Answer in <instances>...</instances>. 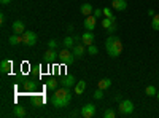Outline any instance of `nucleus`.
<instances>
[{"label":"nucleus","mask_w":159,"mask_h":118,"mask_svg":"<svg viewBox=\"0 0 159 118\" xmlns=\"http://www.w3.org/2000/svg\"><path fill=\"white\" fill-rule=\"evenodd\" d=\"M72 101V93H70V88H59L54 91V94L51 96V104L54 106L56 109H64L67 107Z\"/></svg>","instance_id":"obj_1"},{"label":"nucleus","mask_w":159,"mask_h":118,"mask_svg":"<svg viewBox=\"0 0 159 118\" xmlns=\"http://www.w3.org/2000/svg\"><path fill=\"white\" fill-rule=\"evenodd\" d=\"M105 50H107L108 56L118 58L119 54L123 53V43H121V40H119L118 37L110 35V37L107 38V42H105Z\"/></svg>","instance_id":"obj_2"},{"label":"nucleus","mask_w":159,"mask_h":118,"mask_svg":"<svg viewBox=\"0 0 159 118\" xmlns=\"http://www.w3.org/2000/svg\"><path fill=\"white\" fill-rule=\"evenodd\" d=\"M132 112H134V102H132L130 99H123L121 102H119V115H130Z\"/></svg>","instance_id":"obj_3"},{"label":"nucleus","mask_w":159,"mask_h":118,"mask_svg":"<svg viewBox=\"0 0 159 118\" xmlns=\"http://www.w3.org/2000/svg\"><path fill=\"white\" fill-rule=\"evenodd\" d=\"M21 37H22V43L27 45V46H34L37 43V34L32 32V31H25Z\"/></svg>","instance_id":"obj_4"},{"label":"nucleus","mask_w":159,"mask_h":118,"mask_svg":"<svg viewBox=\"0 0 159 118\" xmlns=\"http://www.w3.org/2000/svg\"><path fill=\"white\" fill-rule=\"evenodd\" d=\"M57 59H59L61 62H64V64H70V62L75 59V56H73V53H72L69 48H64V50H61Z\"/></svg>","instance_id":"obj_5"},{"label":"nucleus","mask_w":159,"mask_h":118,"mask_svg":"<svg viewBox=\"0 0 159 118\" xmlns=\"http://www.w3.org/2000/svg\"><path fill=\"white\" fill-rule=\"evenodd\" d=\"M81 116H84V118L96 116V106H94V104H86V106H83V109H81Z\"/></svg>","instance_id":"obj_6"},{"label":"nucleus","mask_w":159,"mask_h":118,"mask_svg":"<svg viewBox=\"0 0 159 118\" xmlns=\"http://www.w3.org/2000/svg\"><path fill=\"white\" fill-rule=\"evenodd\" d=\"M96 19H97V18H96L94 15L86 16V18H84V22H83L84 29H86V31H94V29H96V24H97V21H96Z\"/></svg>","instance_id":"obj_7"},{"label":"nucleus","mask_w":159,"mask_h":118,"mask_svg":"<svg viewBox=\"0 0 159 118\" xmlns=\"http://www.w3.org/2000/svg\"><path fill=\"white\" fill-rule=\"evenodd\" d=\"M94 40H96V37H94V34H92V31H86V32L81 35V42H83V45H86V46L92 45V43H94Z\"/></svg>","instance_id":"obj_8"},{"label":"nucleus","mask_w":159,"mask_h":118,"mask_svg":"<svg viewBox=\"0 0 159 118\" xmlns=\"http://www.w3.org/2000/svg\"><path fill=\"white\" fill-rule=\"evenodd\" d=\"M72 53H73L75 59H80V58H83V56H84V53H86V48H84V45L78 43V45H75V46L72 48Z\"/></svg>","instance_id":"obj_9"},{"label":"nucleus","mask_w":159,"mask_h":118,"mask_svg":"<svg viewBox=\"0 0 159 118\" xmlns=\"http://www.w3.org/2000/svg\"><path fill=\"white\" fill-rule=\"evenodd\" d=\"M11 31H13V34L22 35L25 32V26H24L22 21H15V22H13V26H11Z\"/></svg>","instance_id":"obj_10"},{"label":"nucleus","mask_w":159,"mask_h":118,"mask_svg":"<svg viewBox=\"0 0 159 118\" xmlns=\"http://www.w3.org/2000/svg\"><path fill=\"white\" fill-rule=\"evenodd\" d=\"M111 8L116 11H124L127 8V2L126 0H111Z\"/></svg>","instance_id":"obj_11"},{"label":"nucleus","mask_w":159,"mask_h":118,"mask_svg":"<svg viewBox=\"0 0 159 118\" xmlns=\"http://www.w3.org/2000/svg\"><path fill=\"white\" fill-rule=\"evenodd\" d=\"M57 58H59V53L56 51V48H49L46 53H45V61L46 62H51V61H54Z\"/></svg>","instance_id":"obj_12"},{"label":"nucleus","mask_w":159,"mask_h":118,"mask_svg":"<svg viewBox=\"0 0 159 118\" xmlns=\"http://www.w3.org/2000/svg\"><path fill=\"white\" fill-rule=\"evenodd\" d=\"M61 85H62V86H65V88H72V86H75V85H76V80H75V77L67 75V77H64L62 80H61Z\"/></svg>","instance_id":"obj_13"},{"label":"nucleus","mask_w":159,"mask_h":118,"mask_svg":"<svg viewBox=\"0 0 159 118\" xmlns=\"http://www.w3.org/2000/svg\"><path fill=\"white\" fill-rule=\"evenodd\" d=\"M11 67H13V62L10 59H3L2 62H0V72L2 73H8L11 70Z\"/></svg>","instance_id":"obj_14"},{"label":"nucleus","mask_w":159,"mask_h":118,"mask_svg":"<svg viewBox=\"0 0 159 118\" xmlns=\"http://www.w3.org/2000/svg\"><path fill=\"white\" fill-rule=\"evenodd\" d=\"M80 11H81V15H84V16H91L92 11H94V8H92L91 3H83L81 8H80Z\"/></svg>","instance_id":"obj_15"},{"label":"nucleus","mask_w":159,"mask_h":118,"mask_svg":"<svg viewBox=\"0 0 159 118\" xmlns=\"http://www.w3.org/2000/svg\"><path fill=\"white\" fill-rule=\"evenodd\" d=\"M84 89H86V82L84 80L76 82V85H75V94H83Z\"/></svg>","instance_id":"obj_16"},{"label":"nucleus","mask_w":159,"mask_h":118,"mask_svg":"<svg viewBox=\"0 0 159 118\" xmlns=\"http://www.w3.org/2000/svg\"><path fill=\"white\" fill-rule=\"evenodd\" d=\"M8 42H10V45H18V43H22V37H21L19 34H13V35H10Z\"/></svg>","instance_id":"obj_17"},{"label":"nucleus","mask_w":159,"mask_h":118,"mask_svg":"<svg viewBox=\"0 0 159 118\" xmlns=\"http://www.w3.org/2000/svg\"><path fill=\"white\" fill-rule=\"evenodd\" d=\"M13 115L18 116V118H22V116H25V109H24V107H21V106L13 107Z\"/></svg>","instance_id":"obj_18"},{"label":"nucleus","mask_w":159,"mask_h":118,"mask_svg":"<svg viewBox=\"0 0 159 118\" xmlns=\"http://www.w3.org/2000/svg\"><path fill=\"white\" fill-rule=\"evenodd\" d=\"M110 86H111V80H110V78H102V80L99 82V88L100 89H107Z\"/></svg>","instance_id":"obj_19"},{"label":"nucleus","mask_w":159,"mask_h":118,"mask_svg":"<svg viewBox=\"0 0 159 118\" xmlns=\"http://www.w3.org/2000/svg\"><path fill=\"white\" fill-rule=\"evenodd\" d=\"M145 94H147V96H150V97H154V96L157 94V89H156L153 85H150V86H147V88H145Z\"/></svg>","instance_id":"obj_20"},{"label":"nucleus","mask_w":159,"mask_h":118,"mask_svg":"<svg viewBox=\"0 0 159 118\" xmlns=\"http://www.w3.org/2000/svg\"><path fill=\"white\" fill-rule=\"evenodd\" d=\"M73 42H75V38H73V37H65L62 43H64V46H65V48H69V50H70V48H73V46H75V45H73Z\"/></svg>","instance_id":"obj_21"},{"label":"nucleus","mask_w":159,"mask_h":118,"mask_svg":"<svg viewBox=\"0 0 159 118\" xmlns=\"http://www.w3.org/2000/svg\"><path fill=\"white\" fill-rule=\"evenodd\" d=\"M46 86H48V89L56 91V89H57V82L54 80V78H49V80L46 82Z\"/></svg>","instance_id":"obj_22"},{"label":"nucleus","mask_w":159,"mask_h":118,"mask_svg":"<svg viewBox=\"0 0 159 118\" xmlns=\"http://www.w3.org/2000/svg\"><path fill=\"white\" fill-rule=\"evenodd\" d=\"M151 27H153L154 31H159V15H154V16L151 18Z\"/></svg>","instance_id":"obj_23"},{"label":"nucleus","mask_w":159,"mask_h":118,"mask_svg":"<svg viewBox=\"0 0 159 118\" xmlns=\"http://www.w3.org/2000/svg\"><path fill=\"white\" fill-rule=\"evenodd\" d=\"M97 53H99V50H97V46H96L94 43L88 46V54H91V56H96Z\"/></svg>","instance_id":"obj_24"},{"label":"nucleus","mask_w":159,"mask_h":118,"mask_svg":"<svg viewBox=\"0 0 159 118\" xmlns=\"http://www.w3.org/2000/svg\"><path fill=\"white\" fill-rule=\"evenodd\" d=\"M113 22H115V21L110 19V18H103V19H102V27H103V29H108Z\"/></svg>","instance_id":"obj_25"},{"label":"nucleus","mask_w":159,"mask_h":118,"mask_svg":"<svg viewBox=\"0 0 159 118\" xmlns=\"http://www.w3.org/2000/svg\"><path fill=\"white\" fill-rule=\"evenodd\" d=\"M103 16H105V18H110V19L115 21V16H113V13H111V8H108V7L103 8Z\"/></svg>","instance_id":"obj_26"},{"label":"nucleus","mask_w":159,"mask_h":118,"mask_svg":"<svg viewBox=\"0 0 159 118\" xmlns=\"http://www.w3.org/2000/svg\"><path fill=\"white\" fill-rule=\"evenodd\" d=\"M94 99H97V101L103 99V89H100V88H97V89H96V93H94Z\"/></svg>","instance_id":"obj_27"},{"label":"nucleus","mask_w":159,"mask_h":118,"mask_svg":"<svg viewBox=\"0 0 159 118\" xmlns=\"http://www.w3.org/2000/svg\"><path fill=\"white\" fill-rule=\"evenodd\" d=\"M103 116H105V118H115L116 113H115V110L108 109V110H105V112H103Z\"/></svg>","instance_id":"obj_28"},{"label":"nucleus","mask_w":159,"mask_h":118,"mask_svg":"<svg viewBox=\"0 0 159 118\" xmlns=\"http://www.w3.org/2000/svg\"><path fill=\"white\" fill-rule=\"evenodd\" d=\"M92 15H94L96 18H100V16H103V8H96L94 11H92Z\"/></svg>","instance_id":"obj_29"},{"label":"nucleus","mask_w":159,"mask_h":118,"mask_svg":"<svg viewBox=\"0 0 159 118\" xmlns=\"http://www.w3.org/2000/svg\"><path fill=\"white\" fill-rule=\"evenodd\" d=\"M115 31H116V24H115V22H113V24H111V26H110V27H108V29H107V32H108V34H110V35H111V34H113V32H115Z\"/></svg>","instance_id":"obj_30"},{"label":"nucleus","mask_w":159,"mask_h":118,"mask_svg":"<svg viewBox=\"0 0 159 118\" xmlns=\"http://www.w3.org/2000/svg\"><path fill=\"white\" fill-rule=\"evenodd\" d=\"M48 46H49V48H56V46H57V42H56V40H49V42H48Z\"/></svg>","instance_id":"obj_31"},{"label":"nucleus","mask_w":159,"mask_h":118,"mask_svg":"<svg viewBox=\"0 0 159 118\" xmlns=\"http://www.w3.org/2000/svg\"><path fill=\"white\" fill-rule=\"evenodd\" d=\"M25 88H27V89H34V88H35V85H34V83H30V82H29V83H27V85H25Z\"/></svg>","instance_id":"obj_32"},{"label":"nucleus","mask_w":159,"mask_h":118,"mask_svg":"<svg viewBox=\"0 0 159 118\" xmlns=\"http://www.w3.org/2000/svg\"><path fill=\"white\" fill-rule=\"evenodd\" d=\"M154 15H156V13H154V10H151V8H150V10H148V16H151V18H153Z\"/></svg>","instance_id":"obj_33"},{"label":"nucleus","mask_w":159,"mask_h":118,"mask_svg":"<svg viewBox=\"0 0 159 118\" xmlns=\"http://www.w3.org/2000/svg\"><path fill=\"white\" fill-rule=\"evenodd\" d=\"M10 2H11V0H0V3H2V5H10Z\"/></svg>","instance_id":"obj_34"},{"label":"nucleus","mask_w":159,"mask_h":118,"mask_svg":"<svg viewBox=\"0 0 159 118\" xmlns=\"http://www.w3.org/2000/svg\"><path fill=\"white\" fill-rule=\"evenodd\" d=\"M0 22H5V15H3V13L0 15Z\"/></svg>","instance_id":"obj_35"},{"label":"nucleus","mask_w":159,"mask_h":118,"mask_svg":"<svg viewBox=\"0 0 159 118\" xmlns=\"http://www.w3.org/2000/svg\"><path fill=\"white\" fill-rule=\"evenodd\" d=\"M115 99H116V101H118V102H121V101H123V97H121V96H119V94H118V96H116V97H115Z\"/></svg>","instance_id":"obj_36"},{"label":"nucleus","mask_w":159,"mask_h":118,"mask_svg":"<svg viewBox=\"0 0 159 118\" xmlns=\"http://www.w3.org/2000/svg\"><path fill=\"white\" fill-rule=\"evenodd\" d=\"M156 97H157V99H159V91H157V94H156Z\"/></svg>","instance_id":"obj_37"}]
</instances>
